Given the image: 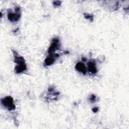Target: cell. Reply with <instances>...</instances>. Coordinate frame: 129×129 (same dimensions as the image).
<instances>
[{
    "instance_id": "cell-1",
    "label": "cell",
    "mask_w": 129,
    "mask_h": 129,
    "mask_svg": "<svg viewBox=\"0 0 129 129\" xmlns=\"http://www.w3.org/2000/svg\"><path fill=\"white\" fill-rule=\"evenodd\" d=\"M1 103L4 108L9 111L14 110L16 109V105L12 96H7L2 98L1 100Z\"/></svg>"
},
{
    "instance_id": "cell-2",
    "label": "cell",
    "mask_w": 129,
    "mask_h": 129,
    "mask_svg": "<svg viewBox=\"0 0 129 129\" xmlns=\"http://www.w3.org/2000/svg\"><path fill=\"white\" fill-rule=\"evenodd\" d=\"M8 19L12 23H16L19 21L21 17V14L20 13V8H17L15 12L10 11L8 13Z\"/></svg>"
},
{
    "instance_id": "cell-3",
    "label": "cell",
    "mask_w": 129,
    "mask_h": 129,
    "mask_svg": "<svg viewBox=\"0 0 129 129\" xmlns=\"http://www.w3.org/2000/svg\"><path fill=\"white\" fill-rule=\"evenodd\" d=\"M60 46L59 40L58 38H53L49 45V47L48 49V54L55 53V52L59 48Z\"/></svg>"
},
{
    "instance_id": "cell-4",
    "label": "cell",
    "mask_w": 129,
    "mask_h": 129,
    "mask_svg": "<svg viewBox=\"0 0 129 129\" xmlns=\"http://www.w3.org/2000/svg\"><path fill=\"white\" fill-rule=\"evenodd\" d=\"M58 56L59 55L57 53H55L53 54H49L47 56H46V57L44 59V66L46 67H49L51 66L55 62L56 57Z\"/></svg>"
},
{
    "instance_id": "cell-5",
    "label": "cell",
    "mask_w": 129,
    "mask_h": 129,
    "mask_svg": "<svg viewBox=\"0 0 129 129\" xmlns=\"http://www.w3.org/2000/svg\"><path fill=\"white\" fill-rule=\"evenodd\" d=\"M87 70L92 75H95L98 72L96 63L94 60H90L87 63Z\"/></svg>"
},
{
    "instance_id": "cell-6",
    "label": "cell",
    "mask_w": 129,
    "mask_h": 129,
    "mask_svg": "<svg viewBox=\"0 0 129 129\" xmlns=\"http://www.w3.org/2000/svg\"><path fill=\"white\" fill-rule=\"evenodd\" d=\"M75 68L78 72L84 75H86L87 72V68L83 62L78 61V62H77L75 65Z\"/></svg>"
},
{
    "instance_id": "cell-7",
    "label": "cell",
    "mask_w": 129,
    "mask_h": 129,
    "mask_svg": "<svg viewBox=\"0 0 129 129\" xmlns=\"http://www.w3.org/2000/svg\"><path fill=\"white\" fill-rule=\"evenodd\" d=\"M27 70L26 64L16 65L14 69V72L17 74H21L25 73Z\"/></svg>"
},
{
    "instance_id": "cell-8",
    "label": "cell",
    "mask_w": 129,
    "mask_h": 129,
    "mask_svg": "<svg viewBox=\"0 0 129 129\" xmlns=\"http://www.w3.org/2000/svg\"><path fill=\"white\" fill-rule=\"evenodd\" d=\"M96 96H95L94 95H93V94H92V95H91V96H90V101H95V100H96Z\"/></svg>"
},
{
    "instance_id": "cell-9",
    "label": "cell",
    "mask_w": 129,
    "mask_h": 129,
    "mask_svg": "<svg viewBox=\"0 0 129 129\" xmlns=\"http://www.w3.org/2000/svg\"><path fill=\"white\" fill-rule=\"evenodd\" d=\"M92 109H92V111H93L94 112H97V111H98V108H97V107H94V108H92Z\"/></svg>"
}]
</instances>
